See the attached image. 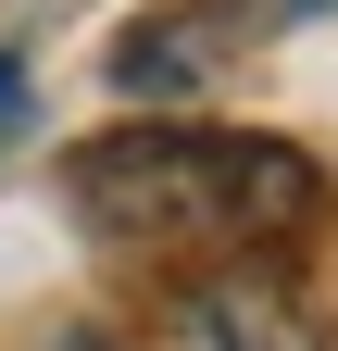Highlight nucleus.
<instances>
[{
  "mask_svg": "<svg viewBox=\"0 0 338 351\" xmlns=\"http://www.w3.org/2000/svg\"><path fill=\"white\" fill-rule=\"evenodd\" d=\"M75 213L138 251H263L313 213V163L238 125H125L75 151Z\"/></svg>",
  "mask_w": 338,
  "mask_h": 351,
  "instance_id": "nucleus-1",
  "label": "nucleus"
},
{
  "mask_svg": "<svg viewBox=\"0 0 338 351\" xmlns=\"http://www.w3.org/2000/svg\"><path fill=\"white\" fill-rule=\"evenodd\" d=\"M151 351H326V339H313V314L263 276V263H226V276H200V289L163 301Z\"/></svg>",
  "mask_w": 338,
  "mask_h": 351,
  "instance_id": "nucleus-2",
  "label": "nucleus"
},
{
  "mask_svg": "<svg viewBox=\"0 0 338 351\" xmlns=\"http://www.w3.org/2000/svg\"><path fill=\"white\" fill-rule=\"evenodd\" d=\"M25 113H38V88H25V51H0V138H25Z\"/></svg>",
  "mask_w": 338,
  "mask_h": 351,
  "instance_id": "nucleus-3",
  "label": "nucleus"
},
{
  "mask_svg": "<svg viewBox=\"0 0 338 351\" xmlns=\"http://www.w3.org/2000/svg\"><path fill=\"white\" fill-rule=\"evenodd\" d=\"M38 351H125V339H113V326H51Z\"/></svg>",
  "mask_w": 338,
  "mask_h": 351,
  "instance_id": "nucleus-4",
  "label": "nucleus"
},
{
  "mask_svg": "<svg viewBox=\"0 0 338 351\" xmlns=\"http://www.w3.org/2000/svg\"><path fill=\"white\" fill-rule=\"evenodd\" d=\"M288 13H326V0H288Z\"/></svg>",
  "mask_w": 338,
  "mask_h": 351,
  "instance_id": "nucleus-5",
  "label": "nucleus"
}]
</instances>
